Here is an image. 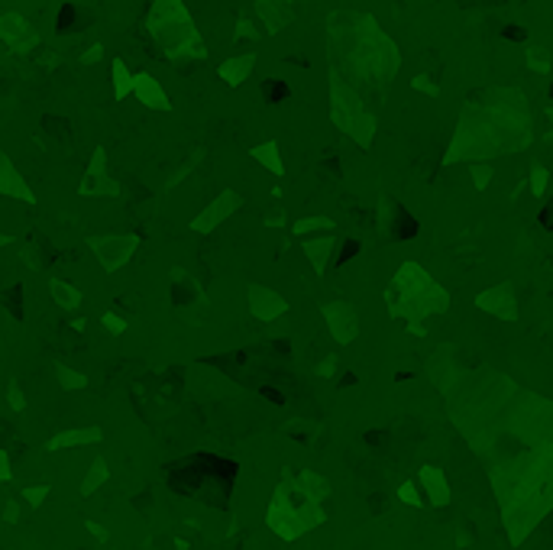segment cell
I'll list each match as a JSON object with an SVG mask.
<instances>
[{"mask_svg":"<svg viewBox=\"0 0 553 550\" xmlns=\"http://www.w3.org/2000/svg\"><path fill=\"white\" fill-rule=\"evenodd\" d=\"M531 146V104L521 88H485L472 91L462 104L456 133L443 162H489L495 155L521 152Z\"/></svg>","mask_w":553,"mask_h":550,"instance_id":"obj_1","label":"cell"},{"mask_svg":"<svg viewBox=\"0 0 553 550\" xmlns=\"http://www.w3.org/2000/svg\"><path fill=\"white\" fill-rule=\"evenodd\" d=\"M327 56L330 71L346 78L359 94L388 91L401 71V49L372 14L334 10L327 20Z\"/></svg>","mask_w":553,"mask_h":550,"instance_id":"obj_2","label":"cell"},{"mask_svg":"<svg viewBox=\"0 0 553 550\" xmlns=\"http://www.w3.org/2000/svg\"><path fill=\"white\" fill-rule=\"evenodd\" d=\"M149 29L165 49L172 62H201L207 58V49L201 43L195 20L182 0H155L149 14Z\"/></svg>","mask_w":553,"mask_h":550,"instance_id":"obj_3","label":"cell"},{"mask_svg":"<svg viewBox=\"0 0 553 550\" xmlns=\"http://www.w3.org/2000/svg\"><path fill=\"white\" fill-rule=\"evenodd\" d=\"M327 85H330V120H334V127L350 136L359 149H369L372 136H376V113L369 110L366 98L336 71H327Z\"/></svg>","mask_w":553,"mask_h":550,"instance_id":"obj_4","label":"cell"},{"mask_svg":"<svg viewBox=\"0 0 553 550\" xmlns=\"http://www.w3.org/2000/svg\"><path fill=\"white\" fill-rule=\"evenodd\" d=\"M324 522V512L314 499L301 492V486L288 476L279 489H275V499L269 502L266 512V524L281 537V541H294L301 537L304 531L317 528Z\"/></svg>","mask_w":553,"mask_h":550,"instance_id":"obj_5","label":"cell"},{"mask_svg":"<svg viewBox=\"0 0 553 550\" xmlns=\"http://www.w3.org/2000/svg\"><path fill=\"white\" fill-rule=\"evenodd\" d=\"M408 266H411V279L401 269L392 282L395 318H428V314H437V311L447 308V295H443L440 285L428 272H420L414 262H408Z\"/></svg>","mask_w":553,"mask_h":550,"instance_id":"obj_6","label":"cell"},{"mask_svg":"<svg viewBox=\"0 0 553 550\" xmlns=\"http://www.w3.org/2000/svg\"><path fill=\"white\" fill-rule=\"evenodd\" d=\"M140 233H104V237H88L94 259L100 262L104 272H120L126 262L136 256L140 249Z\"/></svg>","mask_w":553,"mask_h":550,"instance_id":"obj_7","label":"cell"},{"mask_svg":"<svg viewBox=\"0 0 553 550\" xmlns=\"http://www.w3.org/2000/svg\"><path fill=\"white\" fill-rule=\"evenodd\" d=\"M78 194H81V198H117V194H120V185L113 182L110 172H107L104 146L94 149L91 162H88V172H84L81 185H78Z\"/></svg>","mask_w":553,"mask_h":550,"instance_id":"obj_8","label":"cell"},{"mask_svg":"<svg viewBox=\"0 0 553 550\" xmlns=\"http://www.w3.org/2000/svg\"><path fill=\"white\" fill-rule=\"evenodd\" d=\"M239 207H243V198H239L237 191H230V188L220 191L217 198L210 201V204L204 207L195 220H191V230H195V233H214L233 211H239Z\"/></svg>","mask_w":553,"mask_h":550,"instance_id":"obj_9","label":"cell"},{"mask_svg":"<svg viewBox=\"0 0 553 550\" xmlns=\"http://www.w3.org/2000/svg\"><path fill=\"white\" fill-rule=\"evenodd\" d=\"M256 16L269 36H279L294 23V0H256Z\"/></svg>","mask_w":553,"mask_h":550,"instance_id":"obj_10","label":"cell"},{"mask_svg":"<svg viewBox=\"0 0 553 550\" xmlns=\"http://www.w3.org/2000/svg\"><path fill=\"white\" fill-rule=\"evenodd\" d=\"M0 194L14 201H26V204H36L33 188L26 185V178L16 172V165L10 162V155L0 149Z\"/></svg>","mask_w":553,"mask_h":550,"instance_id":"obj_11","label":"cell"},{"mask_svg":"<svg viewBox=\"0 0 553 550\" xmlns=\"http://www.w3.org/2000/svg\"><path fill=\"white\" fill-rule=\"evenodd\" d=\"M249 311H252V318H259V321H275L288 311V301L279 291L266 289V285H249Z\"/></svg>","mask_w":553,"mask_h":550,"instance_id":"obj_12","label":"cell"},{"mask_svg":"<svg viewBox=\"0 0 553 550\" xmlns=\"http://www.w3.org/2000/svg\"><path fill=\"white\" fill-rule=\"evenodd\" d=\"M324 321L330 324V331H334V337L340 340V343H350L353 337H356V311H353V304L346 301H336V304H327L324 308Z\"/></svg>","mask_w":553,"mask_h":550,"instance_id":"obj_13","label":"cell"},{"mask_svg":"<svg viewBox=\"0 0 553 550\" xmlns=\"http://www.w3.org/2000/svg\"><path fill=\"white\" fill-rule=\"evenodd\" d=\"M104 440V430L100 427H71V430H58L46 440V450H68V447H88V444H100Z\"/></svg>","mask_w":553,"mask_h":550,"instance_id":"obj_14","label":"cell"},{"mask_svg":"<svg viewBox=\"0 0 553 550\" xmlns=\"http://www.w3.org/2000/svg\"><path fill=\"white\" fill-rule=\"evenodd\" d=\"M133 94L146 107H153V110H172V100H168L165 88H162L159 81L149 75V71H140V75L133 78Z\"/></svg>","mask_w":553,"mask_h":550,"instance_id":"obj_15","label":"cell"},{"mask_svg":"<svg viewBox=\"0 0 553 550\" xmlns=\"http://www.w3.org/2000/svg\"><path fill=\"white\" fill-rule=\"evenodd\" d=\"M252 68H256V52H243V56L227 58V62L217 68V75H220V81H224V85L239 88L246 78L252 75Z\"/></svg>","mask_w":553,"mask_h":550,"instance_id":"obj_16","label":"cell"},{"mask_svg":"<svg viewBox=\"0 0 553 550\" xmlns=\"http://www.w3.org/2000/svg\"><path fill=\"white\" fill-rule=\"evenodd\" d=\"M418 479H420V486H424V495H430L434 505H447L450 502V486H447V479H443V473L437 469V466H424V469L418 473Z\"/></svg>","mask_w":553,"mask_h":550,"instance_id":"obj_17","label":"cell"},{"mask_svg":"<svg viewBox=\"0 0 553 550\" xmlns=\"http://www.w3.org/2000/svg\"><path fill=\"white\" fill-rule=\"evenodd\" d=\"M23 36H26V39H36V33L29 29V23L23 20V16H16V14L0 16V39H4V43H10L14 49H23Z\"/></svg>","mask_w":553,"mask_h":550,"instance_id":"obj_18","label":"cell"},{"mask_svg":"<svg viewBox=\"0 0 553 550\" xmlns=\"http://www.w3.org/2000/svg\"><path fill=\"white\" fill-rule=\"evenodd\" d=\"M49 295L62 311H78L81 308V301H84L81 289H75V285L65 282V279H49Z\"/></svg>","mask_w":553,"mask_h":550,"instance_id":"obj_19","label":"cell"},{"mask_svg":"<svg viewBox=\"0 0 553 550\" xmlns=\"http://www.w3.org/2000/svg\"><path fill=\"white\" fill-rule=\"evenodd\" d=\"M249 155L262 165V169H269V172H272V175H285V162H281V149H279V142H275V140L259 142V146H252V149H249Z\"/></svg>","mask_w":553,"mask_h":550,"instance_id":"obj_20","label":"cell"},{"mask_svg":"<svg viewBox=\"0 0 553 550\" xmlns=\"http://www.w3.org/2000/svg\"><path fill=\"white\" fill-rule=\"evenodd\" d=\"M524 65L534 75H550L553 71V49L544 43H527L524 46Z\"/></svg>","mask_w":553,"mask_h":550,"instance_id":"obj_21","label":"cell"},{"mask_svg":"<svg viewBox=\"0 0 553 550\" xmlns=\"http://www.w3.org/2000/svg\"><path fill=\"white\" fill-rule=\"evenodd\" d=\"M107 479H110V466H107V460L104 457L91 460V466H88V473H84V479H81V495H94Z\"/></svg>","mask_w":553,"mask_h":550,"instance_id":"obj_22","label":"cell"},{"mask_svg":"<svg viewBox=\"0 0 553 550\" xmlns=\"http://www.w3.org/2000/svg\"><path fill=\"white\" fill-rule=\"evenodd\" d=\"M56 382L62 392H84V388L91 385V379L84 373H78V369L65 366V363H56Z\"/></svg>","mask_w":553,"mask_h":550,"instance_id":"obj_23","label":"cell"},{"mask_svg":"<svg viewBox=\"0 0 553 550\" xmlns=\"http://www.w3.org/2000/svg\"><path fill=\"white\" fill-rule=\"evenodd\" d=\"M133 78L136 75H130V68L117 58V62H113V98L123 100L126 94H133Z\"/></svg>","mask_w":553,"mask_h":550,"instance_id":"obj_24","label":"cell"},{"mask_svg":"<svg viewBox=\"0 0 553 550\" xmlns=\"http://www.w3.org/2000/svg\"><path fill=\"white\" fill-rule=\"evenodd\" d=\"M330 247H334V240L330 237H324V240H304V253L314 259V269L317 272H324V266H327V253Z\"/></svg>","mask_w":553,"mask_h":550,"instance_id":"obj_25","label":"cell"},{"mask_svg":"<svg viewBox=\"0 0 553 550\" xmlns=\"http://www.w3.org/2000/svg\"><path fill=\"white\" fill-rule=\"evenodd\" d=\"M23 502H26L29 508H42L46 505V499L52 495V486L49 482H42V486H23Z\"/></svg>","mask_w":553,"mask_h":550,"instance_id":"obj_26","label":"cell"},{"mask_svg":"<svg viewBox=\"0 0 553 550\" xmlns=\"http://www.w3.org/2000/svg\"><path fill=\"white\" fill-rule=\"evenodd\" d=\"M291 230H294V237H304V233H311V230H334V220L330 217H304V220H298Z\"/></svg>","mask_w":553,"mask_h":550,"instance_id":"obj_27","label":"cell"},{"mask_svg":"<svg viewBox=\"0 0 553 550\" xmlns=\"http://www.w3.org/2000/svg\"><path fill=\"white\" fill-rule=\"evenodd\" d=\"M547 182H550V172H547L544 165H531V172H527V185H531L534 198H540V194L547 191Z\"/></svg>","mask_w":553,"mask_h":550,"instance_id":"obj_28","label":"cell"},{"mask_svg":"<svg viewBox=\"0 0 553 550\" xmlns=\"http://www.w3.org/2000/svg\"><path fill=\"white\" fill-rule=\"evenodd\" d=\"M243 39H259V29L252 26L249 16H237V29H233V43H243Z\"/></svg>","mask_w":553,"mask_h":550,"instance_id":"obj_29","label":"cell"},{"mask_svg":"<svg viewBox=\"0 0 553 550\" xmlns=\"http://www.w3.org/2000/svg\"><path fill=\"white\" fill-rule=\"evenodd\" d=\"M100 324L107 327V333H110V337H120V333H126V318H120L117 311H104V314H100Z\"/></svg>","mask_w":553,"mask_h":550,"instance_id":"obj_30","label":"cell"},{"mask_svg":"<svg viewBox=\"0 0 553 550\" xmlns=\"http://www.w3.org/2000/svg\"><path fill=\"white\" fill-rule=\"evenodd\" d=\"M470 175H472V185H476L479 191H485V188H489V182H492V175H495V172H492V165H489V162H476V165H472V172H470Z\"/></svg>","mask_w":553,"mask_h":550,"instance_id":"obj_31","label":"cell"},{"mask_svg":"<svg viewBox=\"0 0 553 550\" xmlns=\"http://www.w3.org/2000/svg\"><path fill=\"white\" fill-rule=\"evenodd\" d=\"M411 88H414V91H424L428 98H437V94H440V85H437L430 75H414L411 78Z\"/></svg>","mask_w":553,"mask_h":550,"instance_id":"obj_32","label":"cell"},{"mask_svg":"<svg viewBox=\"0 0 553 550\" xmlns=\"http://www.w3.org/2000/svg\"><path fill=\"white\" fill-rule=\"evenodd\" d=\"M7 405H10V411H26V395H23L20 382H10L7 385Z\"/></svg>","mask_w":553,"mask_h":550,"instance_id":"obj_33","label":"cell"},{"mask_svg":"<svg viewBox=\"0 0 553 550\" xmlns=\"http://www.w3.org/2000/svg\"><path fill=\"white\" fill-rule=\"evenodd\" d=\"M84 528H88V534H91L94 541H100V544H107V541H110V531H107L104 524L91 522V518H84Z\"/></svg>","mask_w":553,"mask_h":550,"instance_id":"obj_34","label":"cell"},{"mask_svg":"<svg viewBox=\"0 0 553 550\" xmlns=\"http://www.w3.org/2000/svg\"><path fill=\"white\" fill-rule=\"evenodd\" d=\"M262 91H266V98H269V100H281V98H288V88L281 85V81H266V85H262Z\"/></svg>","mask_w":553,"mask_h":550,"instance_id":"obj_35","label":"cell"},{"mask_svg":"<svg viewBox=\"0 0 553 550\" xmlns=\"http://www.w3.org/2000/svg\"><path fill=\"white\" fill-rule=\"evenodd\" d=\"M398 499H401V502H408V505H424V499H420V495H418V489H414V482H405V486H401Z\"/></svg>","mask_w":553,"mask_h":550,"instance_id":"obj_36","label":"cell"},{"mask_svg":"<svg viewBox=\"0 0 553 550\" xmlns=\"http://www.w3.org/2000/svg\"><path fill=\"white\" fill-rule=\"evenodd\" d=\"M14 479V463H10V453L0 447V482H10Z\"/></svg>","mask_w":553,"mask_h":550,"instance_id":"obj_37","label":"cell"},{"mask_svg":"<svg viewBox=\"0 0 553 550\" xmlns=\"http://www.w3.org/2000/svg\"><path fill=\"white\" fill-rule=\"evenodd\" d=\"M4 522L7 524L20 522V499H7V505H4Z\"/></svg>","mask_w":553,"mask_h":550,"instance_id":"obj_38","label":"cell"},{"mask_svg":"<svg viewBox=\"0 0 553 550\" xmlns=\"http://www.w3.org/2000/svg\"><path fill=\"white\" fill-rule=\"evenodd\" d=\"M356 253H359V243H356V240L343 243V249H340V259H336V262L343 266V262H350V259H353V256H356Z\"/></svg>","mask_w":553,"mask_h":550,"instance_id":"obj_39","label":"cell"},{"mask_svg":"<svg viewBox=\"0 0 553 550\" xmlns=\"http://www.w3.org/2000/svg\"><path fill=\"white\" fill-rule=\"evenodd\" d=\"M502 36L505 39H521V43H527V29H521V26H505Z\"/></svg>","mask_w":553,"mask_h":550,"instance_id":"obj_40","label":"cell"},{"mask_svg":"<svg viewBox=\"0 0 553 550\" xmlns=\"http://www.w3.org/2000/svg\"><path fill=\"white\" fill-rule=\"evenodd\" d=\"M100 56H104V46H91V49H88V52H84V56H81V65H91V62H98V58Z\"/></svg>","mask_w":553,"mask_h":550,"instance_id":"obj_41","label":"cell"},{"mask_svg":"<svg viewBox=\"0 0 553 550\" xmlns=\"http://www.w3.org/2000/svg\"><path fill=\"white\" fill-rule=\"evenodd\" d=\"M334 356H327V360H324V366H317V373H321V375H330V373H334Z\"/></svg>","mask_w":553,"mask_h":550,"instance_id":"obj_42","label":"cell"},{"mask_svg":"<svg viewBox=\"0 0 553 550\" xmlns=\"http://www.w3.org/2000/svg\"><path fill=\"white\" fill-rule=\"evenodd\" d=\"M540 220H544V227H553V204L544 207V217H540Z\"/></svg>","mask_w":553,"mask_h":550,"instance_id":"obj_43","label":"cell"},{"mask_svg":"<svg viewBox=\"0 0 553 550\" xmlns=\"http://www.w3.org/2000/svg\"><path fill=\"white\" fill-rule=\"evenodd\" d=\"M266 224H269V227H279V224H285V214H272V217H266Z\"/></svg>","mask_w":553,"mask_h":550,"instance_id":"obj_44","label":"cell"},{"mask_svg":"<svg viewBox=\"0 0 553 550\" xmlns=\"http://www.w3.org/2000/svg\"><path fill=\"white\" fill-rule=\"evenodd\" d=\"M10 243H14V237H7V233H0V249H4V247H10Z\"/></svg>","mask_w":553,"mask_h":550,"instance_id":"obj_45","label":"cell"},{"mask_svg":"<svg viewBox=\"0 0 553 550\" xmlns=\"http://www.w3.org/2000/svg\"><path fill=\"white\" fill-rule=\"evenodd\" d=\"M547 117H550V120H553V104H547Z\"/></svg>","mask_w":553,"mask_h":550,"instance_id":"obj_46","label":"cell"},{"mask_svg":"<svg viewBox=\"0 0 553 550\" xmlns=\"http://www.w3.org/2000/svg\"><path fill=\"white\" fill-rule=\"evenodd\" d=\"M550 98H553V85H550Z\"/></svg>","mask_w":553,"mask_h":550,"instance_id":"obj_47","label":"cell"}]
</instances>
